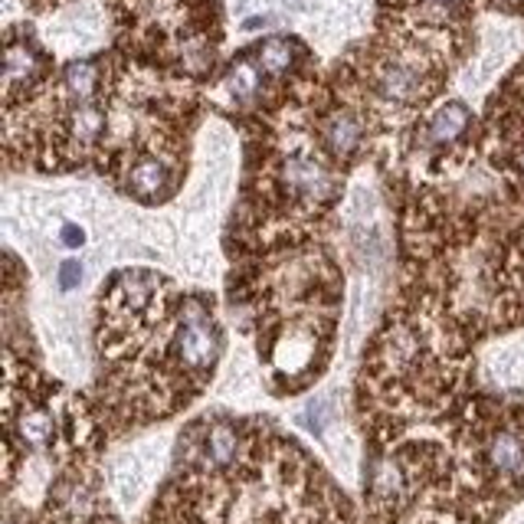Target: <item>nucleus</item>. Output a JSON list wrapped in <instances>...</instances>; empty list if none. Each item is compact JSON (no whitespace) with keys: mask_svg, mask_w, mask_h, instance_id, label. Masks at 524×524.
Segmentation results:
<instances>
[{"mask_svg":"<svg viewBox=\"0 0 524 524\" xmlns=\"http://www.w3.org/2000/svg\"><path fill=\"white\" fill-rule=\"evenodd\" d=\"M36 66H40V59H36V53L30 50L26 43H10L7 63H4V69H7V85L26 83V79L36 73Z\"/></svg>","mask_w":524,"mask_h":524,"instance_id":"obj_8","label":"nucleus"},{"mask_svg":"<svg viewBox=\"0 0 524 524\" xmlns=\"http://www.w3.org/2000/svg\"><path fill=\"white\" fill-rule=\"evenodd\" d=\"M20 436H24L30 446H46L53 440V416L36 410V413H26L20 420Z\"/></svg>","mask_w":524,"mask_h":524,"instance_id":"obj_14","label":"nucleus"},{"mask_svg":"<svg viewBox=\"0 0 524 524\" xmlns=\"http://www.w3.org/2000/svg\"><path fill=\"white\" fill-rule=\"evenodd\" d=\"M63 83H66V92L73 99L85 102L92 99V92H95V83H99V69L92 66V63H73L63 75Z\"/></svg>","mask_w":524,"mask_h":524,"instance_id":"obj_10","label":"nucleus"},{"mask_svg":"<svg viewBox=\"0 0 524 524\" xmlns=\"http://www.w3.org/2000/svg\"><path fill=\"white\" fill-rule=\"evenodd\" d=\"M292 53H295V46H292L289 40L272 36V40H266L262 46H259V63H262L266 73L279 75V73H285V69L292 66Z\"/></svg>","mask_w":524,"mask_h":524,"instance_id":"obj_11","label":"nucleus"},{"mask_svg":"<svg viewBox=\"0 0 524 524\" xmlns=\"http://www.w3.org/2000/svg\"><path fill=\"white\" fill-rule=\"evenodd\" d=\"M226 85H230V92H233L236 99H252L259 89V73L250 63H236L230 79H226Z\"/></svg>","mask_w":524,"mask_h":524,"instance_id":"obj_15","label":"nucleus"},{"mask_svg":"<svg viewBox=\"0 0 524 524\" xmlns=\"http://www.w3.org/2000/svg\"><path fill=\"white\" fill-rule=\"evenodd\" d=\"M489 459L495 472L501 475H521L524 472V436L515 430H501L489 446Z\"/></svg>","mask_w":524,"mask_h":524,"instance_id":"obj_3","label":"nucleus"},{"mask_svg":"<svg viewBox=\"0 0 524 524\" xmlns=\"http://www.w3.org/2000/svg\"><path fill=\"white\" fill-rule=\"evenodd\" d=\"M217 331L207 325V318L200 311H191L187 321L181 325V334H177V354L187 367L200 371V367H210L213 358H217Z\"/></svg>","mask_w":524,"mask_h":524,"instance_id":"obj_1","label":"nucleus"},{"mask_svg":"<svg viewBox=\"0 0 524 524\" xmlns=\"http://www.w3.org/2000/svg\"><path fill=\"white\" fill-rule=\"evenodd\" d=\"M272 20L269 17H256V20H246V30H256V26H269Z\"/></svg>","mask_w":524,"mask_h":524,"instance_id":"obj_18","label":"nucleus"},{"mask_svg":"<svg viewBox=\"0 0 524 524\" xmlns=\"http://www.w3.org/2000/svg\"><path fill=\"white\" fill-rule=\"evenodd\" d=\"M466 128H469V109L462 102H450V105H442L433 115V122H430V142L436 144L452 142V138H459Z\"/></svg>","mask_w":524,"mask_h":524,"instance_id":"obj_5","label":"nucleus"},{"mask_svg":"<svg viewBox=\"0 0 524 524\" xmlns=\"http://www.w3.org/2000/svg\"><path fill=\"white\" fill-rule=\"evenodd\" d=\"M167 183H171L167 164H161V161H154V158H144L134 164V171H132L134 193H142V197H158V193L167 191Z\"/></svg>","mask_w":524,"mask_h":524,"instance_id":"obj_7","label":"nucleus"},{"mask_svg":"<svg viewBox=\"0 0 524 524\" xmlns=\"http://www.w3.org/2000/svg\"><path fill=\"white\" fill-rule=\"evenodd\" d=\"M377 89L387 95V99H397V102H410L416 99L420 92V75H416L413 66H387L377 79Z\"/></svg>","mask_w":524,"mask_h":524,"instance_id":"obj_6","label":"nucleus"},{"mask_svg":"<svg viewBox=\"0 0 524 524\" xmlns=\"http://www.w3.org/2000/svg\"><path fill=\"white\" fill-rule=\"evenodd\" d=\"M63 242H66V246H83V230L73 223H66L63 226Z\"/></svg>","mask_w":524,"mask_h":524,"instance_id":"obj_17","label":"nucleus"},{"mask_svg":"<svg viewBox=\"0 0 524 524\" xmlns=\"http://www.w3.org/2000/svg\"><path fill=\"white\" fill-rule=\"evenodd\" d=\"M325 142L338 158H348V154H354V148L361 144V122L351 115V112L334 115L325 128Z\"/></svg>","mask_w":524,"mask_h":524,"instance_id":"obj_4","label":"nucleus"},{"mask_svg":"<svg viewBox=\"0 0 524 524\" xmlns=\"http://www.w3.org/2000/svg\"><path fill=\"white\" fill-rule=\"evenodd\" d=\"M285 183H289L295 193H305V197H325L331 191V174L325 167L318 164L315 158H292L285 161V171H282Z\"/></svg>","mask_w":524,"mask_h":524,"instance_id":"obj_2","label":"nucleus"},{"mask_svg":"<svg viewBox=\"0 0 524 524\" xmlns=\"http://www.w3.org/2000/svg\"><path fill=\"white\" fill-rule=\"evenodd\" d=\"M521 171H524V154H521Z\"/></svg>","mask_w":524,"mask_h":524,"instance_id":"obj_19","label":"nucleus"},{"mask_svg":"<svg viewBox=\"0 0 524 524\" xmlns=\"http://www.w3.org/2000/svg\"><path fill=\"white\" fill-rule=\"evenodd\" d=\"M371 491H374V499H381V501L400 499V491H403V475H400V469L393 466L391 459L374 462V472H371Z\"/></svg>","mask_w":524,"mask_h":524,"instance_id":"obj_9","label":"nucleus"},{"mask_svg":"<svg viewBox=\"0 0 524 524\" xmlns=\"http://www.w3.org/2000/svg\"><path fill=\"white\" fill-rule=\"evenodd\" d=\"M236 456V433L230 426H213L207 436V459L213 466H226Z\"/></svg>","mask_w":524,"mask_h":524,"instance_id":"obj_13","label":"nucleus"},{"mask_svg":"<svg viewBox=\"0 0 524 524\" xmlns=\"http://www.w3.org/2000/svg\"><path fill=\"white\" fill-rule=\"evenodd\" d=\"M79 279H83V266H79V262H73V259H69V262H63V266H59V289H75V285H79Z\"/></svg>","mask_w":524,"mask_h":524,"instance_id":"obj_16","label":"nucleus"},{"mask_svg":"<svg viewBox=\"0 0 524 524\" xmlns=\"http://www.w3.org/2000/svg\"><path fill=\"white\" fill-rule=\"evenodd\" d=\"M440 4H450V0H440Z\"/></svg>","mask_w":524,"mask_h":524,"instance_id":"obj_20","label":"nucleus"},{"mask_svg":"<svg viewBox=\"0 0 524 524\" xmlns=\"http://www.w3.org/2000/svg\"><path fill=\"white\" fill-rule=\"evenodd\" d=\"M102 128H105V118H102L99 109H92V105L75 109L73 118H69V132H73V138H79V142H95L102 134Z\"/></svg>","mask_w":524,"mask_h":524,"instance_id":"obj_12","label":"nucleus"}]
</instances>
